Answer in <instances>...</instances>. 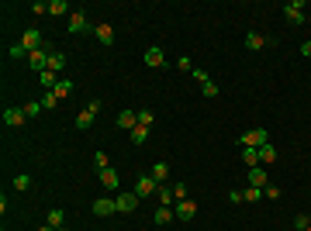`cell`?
Instances as JSON below:
<instances>
[{"label": "cell", "instance_id": "6da1fadb", "mask_svg": "<svg viewBox=\"0 0 311 231\" xmlns=\"http://www.w3.org/2000/svg\"><path fill=\"white\" fill-rule=\"evenodd\" d=\"M100 107H104L100 100H90V104H87V107H83V111H80V114H76V121H73V124H76L80 131H87V128L94 124V117L100 114Z\"/></svg>", "mask_w": 311, "mask_h": 231}, {"label": "cell", "instance_id": "7a4b0ae2", "mask_svg": "<svg viewBox=\"0 0 311 231\" xmlns=\"http://www.w3.org/2000/svg\"><path fill=\"white\" fill-rule=\"evenodd\" d=\"M18 45L24 49V52H28V56H31V52H38L42 45H45V35H42L38 28H28V31L21 35V41H18Z\"/></svg>", "mask_w": 311, "mask_h": 231}, {"label": "cell", "instance_id": "3957f363", "mask_svg": "<svg viewBox=\"0 0 311 231\" xmlns=\"http://www.w3.org/2000/svg\"><path fill=\"white\" fill-rule=\"evenodd\" d=\"M266 142H270V135H266L263 128H253V131H246V135L239 138V145H242V149H263Z\"/></svg>", "mask_w": 311, "mask_h": 231}, {"label": "cell", "instance_id": "277c9868", "mask_svg": "<svg viewBox=\"0 0 311 231\" xmlns=\"http://www.w3.org/2000/svg\"><path fill=\"white\" fill-rule=\"evenodd\" d=\"M132 193H138V200H142V197H152V193H159V183H156L149 173H142L135 179V190H132Z\"/></svg>", "mask_w": 311, "mask_h": 231}, {"label": "cell", "instance_id": "5b68a950", "mask_svg": "<svg viewBox=\"0 0 311 231\" xmlns=\"http://www.w3.org/2000/svg\"><path fill=\"white\" fill-rule=\"evenodd\" d=\"M284 18L291 21L294 28L304 24V0H291V4H284Z\"/></svg>", "mask_w": 311, "mask_h": 231}, {"label": "cell", "instance_id": "8992f818", "mask_svg": "<svg viewBox=\"0 0 311 231\" xmlns=\"http://www.w3.org/2000/svg\"><path fill=\"white\" fill-rule=\"evenodd\" d=\"M173 214H176V221H194V217H197V204L190 200V197H187V200H176Z\"/></svg>", "mask_w": 311, "mask_h": 231}, {"label": "cell", "instance_id": "52a82bcc", "mask_svg": "<svg viewBox=\"0 0 311 231\" xmlns=\"http://www.w3.org/2000/svg\"><path fill=\"white\" fill-rule=\"evenodd\" d=\"M90 211L97 214V217H111V214H118V200H111V197H97V200L90 204Z\"/></svg>", "mask_w": 311, "mask_h": 231}, {"label": "cell", "instance_id": "ba28073f", "mask_svg": "<svg viewBox=\"0 0 311 231\" xmlns=\"http://www.w3.org/2000/svg\"><path fill=\"white\" fill-rule=\"evenodd\" d=\"M94 38L100 45H114V28H111V21H97L94 24Z\"/></svg>", "mask_w": 311, "mask_h": 231}, {"label": "cell", "instance_id": "9c48e42d", "mask_svg": "<svg viewBox=\"0 0 311 231\" xmlns=\"http://www.w3.org/2000/svg\"><path fill=\"white\" fill-rule=\"evenodd\" d=\"M145 66H149V69H163V66H166V52H163L159 45H149V49H145Z\"/></svg>", "mask_w": 311, "mask_h": 231}, {"label": "cell", "instance_id": "30bf717a", "mask_svg": "<svg viewBox=\"0 0 311 231\" xmlns=\"http://www.w3.org/2000/svg\"><path fill=\"white\" fill-rule=\"evenodd\" d=\"M118 214H132L138 207V193H118Z\"/></svg>", "mask_w": 311, "mask_h": 231}, {"label": "cell", "instance_id": "8fae6325", "mask_svg": "<svg viewBox=\"0 0 311 231\" xmlns=\"http://www.w3.org/2000/svg\"><path fill=\"white\" fill-rule=\"evenodd\" d=\"M246 179H249V187H259V190H263V187H270V176H266L263 166H253V169L246 173Z\"/></svg>", "mask_w": 311, "mask_h": 231}, {"label": "cell", "instance_id": "7c38bea8", "mask_svg": "<svg viewBox=\"0 0 311 231\" xmlns=\"http://www.w3.org/2000/svg\"><path fill=\"white\" fill-rule=\"evenodd\" d=\"M118 128H121V131H135L138 128V111H121V114H118Z\"/></svg>", "mask_w": 311, "mask_h": 231}, {"label": "cell", "instance_id": "4fadbf2b", "mask_svg": "<svg viewBox=\"0 0 311 231\" xmlns=\"http://www.w3.org/2000/svg\"><path fill=\"white\" fill-rule=\"evenodd\" d=\"M69 31H73V35H80V31H90V21H87V14H83V11H73V14H69Z\"/></svg>", "mask_w": 311, "mask_h": 231}, {"label": "cell", "instance_id": "5bb4252c", "mask_svg": "<svg viewBox=\"0 0 311 231\" xmlns=\"http://www.w3.org/2000/svg\"><path fill=\"white\" fill-rule=\"evenodd\" d=\"M266 45H270V38L259 35V31H249V35H246V49H249V52H259V49H266Z\"/></svg>", "mask_w": 311, "mask_h": 231}, {"label": "cell", "instance_id": "9a60e30c", "mask_svg": "<svg viewBox=\"0 0 311 231\" xmlns=\"http://www.w3.org/2000/svg\"><path fill=\"white\" fill-rule=\"evenodd\" d=\"M4 121H7L11 128H21L28 117H24V111H21V107H7V111H4Z\"/></svg>", "mask_w": 311, "mask_h": 231}, {"label": "cell", "instance_id": "2e32d148", "mask_svg": "<svg viewBox=\"0 0 311 231\" xmlns=\"http://www.w3.org/2000/svg\"><path fill=\"white\" fill-rule=\"evenodd\" d=\"M118 183H121L118 169H104V173H100V187H104V190H118Z\"/></svg>", "mask_w": 311, "mask_h": 231}, {"label": "cell", "instance_id": "e0dca14e", "mask_svg": "<svg viewBox=\"0 0 311 231\" xmlns=\"http://www.w3.org/2000/svg\"><path fill=\"white\" fill-rule=\"evenodd\" d=\"M149 176H152L156 183H166V179H170V166H166V162H156L152 169H149Z\"/></svg>", "mask_w": 311, "mask_h": 231}, {"label": "cell", "instance_id": "ac0fdd59", "mask_svg": "<svg viewBox=\"0 0 311 231\" xmlns=\"http://www.w3.org/2000/svg\"><path fill=\"white\" fill-rule=\"evenodd\" d=\"M149 131H152V128H145V124H138L135 131H128V142H132V145H145V138H149Z\"/></svg>", "mask_w": 311, "mask_h": 231}, {"label": "cell", "instance_id": "d6986e66", "mask_svg": "<svg viewBox=\"0 0 311 231\" xmlns=\"http://www.w3.org/2000/svg\"><path fill=\"white\" fill-rule=\"evenodd\" d=\"M49 14H52V18H62V14H73V7H69L66 0H52V4H49Z\"/></svg>", "mask_w": 311, "mask_h": 231}, {"label": "cell", "instance_id": "ffe728a7", "mask_svg": "<svg viewBox=\"0 0 311 231\" xmlns=\"http://www.w3.org/2000/svg\"><path fill=\"white\" fill-rule=\"evenodd\" d=\"M38 83H42V90H56L59 76L52 73V69H45V73H38Z\"/></svg>", "mask_w": 311, "mask_h": 231}, {"label": "cell", "instance_id": "44dd1931", "mask_svg": "<svg viewBox=\"0 0 311 231\" xmlns=\"http://www.w3.org/2000/svg\"><path fill=\"white\" fill-rule=\"evenodd\" d=\"M49 94H56L59 100H62V97H69V94H73V79H59L56 90H49Z\"/></svg>", "mask_w": 311, "mask_h": 231}, {"label": "cell", "instance_id": "7402d4cb", "mask_svg": "<svg viewBox=\"0 0 311 231\" xmlns=\"http://www.w3.org/2000/svg\"><path fill=\"white\" fill-rule=\"evenodd\" d=\"M173 217H176V214H173V207H159V211L152 214V221H156V224H170Z\"/></svg>", "mask_w": 311, "mask_h": 231}, {"label": "cell", "instance_id": "603a6c76", "mask_svg": "<svg viewBox=\"0 0 311 231\" xmlns=\"http://www.w3.org/2000/svg\"><path fill=\"white\" fill-rule=\"evenodd\" d=\"M259 162H263V166H270V162H277V149H273L270 142H266V145L259 149Z\"/></svg>", "mask_w": 311, "mask_h": 231}, {"label": "cell", "instance_id": "cb8c5ba5", "mask_svg": "<svg viewBox=\"0 0 311 231\" xmlns=\"http://www.w3.org/2000/svg\"><path fill=\"white\" fill-rule=\"evenodd\" d=\"M21 111H24V117H38L42 111H45V107H42V100H28V104H24Z\"/></svg>", "mask_w": 311, "mask_h": 231}, {"label": "cell", "instance_id": "d4e9b609", "mask_svg": "<svg viewBox=\"0 0 311 231\" xmlns=\"http://www.w3.org/2000/svg\"><path fill=\"white\" fill-rule=\"evenodd\" d=\"M242 162L253 169V166H259V149H242Z\"/></svg>", "mask_w": 311, "mask_h": 231}, {"label": "cell", "instance_id": "484cf974", "mask_svg": "<svg viewBox=\"0 0 311 231\" xmlns=\"http://www.w3.org/2000/svg\"><path fill=\"white\" fill-rule=\"evenodd\" d=\"M45 224H52V228H62V207H52V211L45 214Z\"/></svg>", "mask_w": 311, "mask_h": 231}, {"label": "cell", "instance_id": "4316f807", "mask_svg": "<svg viewBox=\"0 0 311 231\" xmlns=\"http://www.w3.org/2000/svg\"><path fill=\"white\" fill-rule=\"evenodd\" d=\"M49 69H52V73H56V76H59V73L66 69V56H62V52H56V56L49 59Z\"/></svg>", "mask_w": 311, "mask_h": 231}, {"label": "cell", "instance_id": "83f0119b", "mask_svg": "<svg viewBox=\"0 0 311 231\" xmlns=\"http://www.w3.org/2000/svg\"><path fill=\"white\" fill-rule=\"evenodd\" d=\"M242 200H246V204H259V200H263V190H259V187H249V190H242Z\"/></svg>", "mask_w": 311, "mask_h": 231}, {"label": "cell", "instance_id": "f1b7e54d", "mask_svg": "<svg viewBox=\"0 0 311 231\" xmlns=\"http://www.w3.org/2000/svg\"><path fill=\"white\" fill-rule=\"evenodd\" d=\"M94 169H97V173L111 169V159H107V152H97V155H94Z\"/></svg>", "mask_w": 311, "mask_h": 231}, {"label": "cell", "instance_id": "f546056e", "mask_svg": "<svg viewBox=\"0 0 311 231\" xmlns=\"http://www.w3.org/2000/svg\"><path fill=\"white\" fill-rule=\"evenodd\" d=\"M14 190H21V193H28V190H31V176H24V173H18V176H14Z\"/></svg>", "mask_w": 311, "mask_h": 231}, {"label": "cell", "instance_id": "4dcf8cb0", "mask_svg": "<svg viewBox=\"0 0 311 231\" xmlns=\"http://www.w3.org/2000/svg\"><path fill=\"white\" fill-rule=\"evenodd\" d=\"M156 197H159V204H163V207H170V204H173V190H170V187H159Z\"/></svg>", "mask_w": 311, "mask_h": 231}, {"label": "cell", "instance_id": "1f68e13d", "mask_svg": "<svg viewBox=\"0 0 311 231\" xmlns=\"http://www.w3.org/2000/svg\"><path fill=\"white\" fill-rule=\"evenodd\" d=\"M152 121H156V114L149 111V107H142L138 111V124H145V128H152Z\"/></svg>", "mask_w": 311, "mask_h": 231}, {"label": "cell", "instance_id": "d6a6232c", "mask_svg": "<svg viewBox=\"0 0 311 231\" xmlns=\"http://www.w3.org/2000/svg\"><path fill=\"white\" fill-rule=\"evenodd\" d=\"M294 228H297V231L311 228V217H308V214H297V217H294Z\"/></svg>", "mask_w": 311, "mask_h": 231}, {"label": "cell", "instance_id": "836d02e7", "mask_svg": "<svg viewBox=\"0 0 311 231\" xmlns=\"http://www.w3.org/2000/svg\"><path fill=\"white\" fill-rule=\"evenodd\" d=\"M56 104H59V97H56V94H45V97H42V107H45V111H52Z\"/></svg>", "mask_w": 311, "mask_h": 231}, {"label": "cell", "instance_id": "e575fe53", "mask_svg": "<svg viewBox=\"0 0 311 231\" xmlns=\"http://www.w3.org/2000/svg\"><path fill=\"white\" fill-rule=\"evenodd\" d=\"M173 197L176 200H187V183H173Z\"/></svg>", "mask_w": 311, "mask_h": 231}, {"label": "cell", "instance_id": "d590c367", "mask_svg": "<svg viewBox=\"0 0 311 231\" xmlns=\"http://www.w3.org/2000/svg\"><path fill=\"white\" fill-rule=\"evenodd\" d=\"M201 94L208 97V100H214V97H218V86H214V83H204V86H201Z\"/></svg>", "mask_w": 311, "mask_h": 231}, {"label": "cell", "instance_id": "8d00e7d4", "mask_svg": "<svg viewBox=\"0 0 311 231\" xmlns=\"http://www.w3.org/2000/svg\"><path fill=\"white\" fill-rule=\"evenodd\" d=\"M31 14H35V18H42V14H49V4H38V0H35V4H31Z\"/></svg>", "mask_w": 311, "mask_h": 231}, {"label": "cell", "instance_id": "74e56055", "mask_svg": "<svg viewBox=\"0 0 311 231\" xmlns=\"http://www.w3.org/2000/svg\"><path fill=\"white\" fill-rule=\"evenodd\" d=\"M176 69H183V73H194V62H190V59L183 56L180 62H176Z\"/></svg>", "mask_w": 311, "mask_h": 231}, {"label": "cell", "instance_id": "f35d334b", "mask_svg": "<svg viewBox=\"0 0 311 231\" xmlns=\"http://www.w3.org/2000/svg\"><path fill=\"white\" fill-rule=\"evenodd\" d=\"M194 79H197V83H201V86H204V83H211V76H208L204 69H194Z\"/></svg>", "mask_w": 311, "mask_h": 231}, {"label": "cell", "instance_id": "ab89813d", "mask_svg": "<svg viewBox=\"0 0 311 231\" xmlns=\"http://www.w3.org/2000/svg\"><path fill=\"white\" fill-rule=\"evenodd\" d=\"M24 56H28V52H24L21 45H11V59H24Z\"/></svg>", "mask_w": 311, "mask_h": 231}, {"label": "cell", "instance_id": "60d3db41", "mask_svg": "<svg viewBox=\"0 0 311 231\" xmlns=\"http://www.w3.org/2000/svg\"><path fill=\"white\" fill-rule=\"evenodd\" d=\"M263 197H270V200H277V197H280V190H277V187H263Z\"/></svg>", "mask_w": 311, "mask_h": 231}, {"label": "cell", "instance_id": "b9f144b4", "mask_svg": "<svg viewBox=\"0 0 311 231\" xmlns=\"http://www.w3.org/2000/svg\"><path fill=\"white\" fill-rule=\"evenodd\" d=\"M301 56H308V59H311V41H304V45H301Z\"/></svg>", "mask_w": 311, "mask_h": 231}, {"label": "cell", "instance_id": "7bdbcfd3", "mask_svg": "<svg viewBox=\"0 0 311 231\" xmlns=\"http://www.w3.org/2000/svg\"><path fill=\"white\" fill-rule=\"evenodd\" d=\"M56 231H66V228H56Z\"/></svg>", "mask_w": 311, "mask_h": 231}, {"label": "cell", "instance_id": "ee69618b", "mask_svg": "<svg viewBox=\"0 0 311 231\" xmlns=\"http://www.w3.org/2000/svg\"><path fill=\"white\" fill-rule=\"evenodd\" d=\"M304 231H311V228H304Z\"/></svg>", "mask_w": 311, "mask_h": 231}]
</instances>
